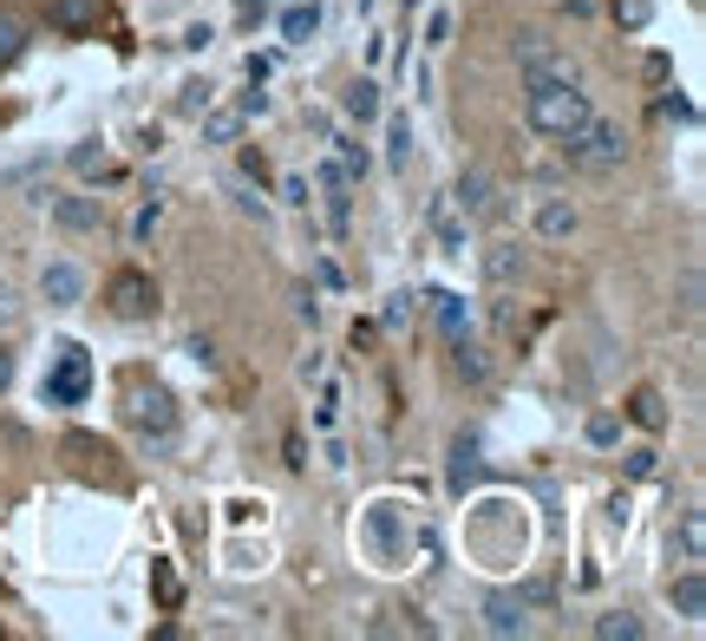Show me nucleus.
<instances>
[{
    "label": "nucleus",
    "instance_id": "obj_9",
    "mask_svg": "<svg viewBox=\"0 0 706 641\" xmlns=\"http://www.w3.org/2000/svg\"><path fill=\"white\" fill-rule=\"evenodd\" d=\"M530 223H537V236H543V242H569V236H575V204H563V197H543Z\"/></svg>",
    "mask_w": 706,
    "mask_h": 641
},
{
    "label": "nucleus",
    "instance_id": "obj_1",
    "mask_svg": "<svg viewBox=\"0 0 706 641\" xmlns=\"http://www.w3.org/2000/svg\"><path fill=\"white\" fill-rule=\"evenodd\" d=\"M523 118H530V132H543V138H569L575 125L595 118V105H589V92L575 85V72L550 66V72H530V85H523Z\"/></svg>",
    "mask_w": 706,
    "mask_h": 641
},
{
    "label": "nucleus",
    "instance_id": "obj_26",
    "mask_svg": "<svg viewBox=\"0 0 706 641\" xmlns=\"http://www.w3.org/2000/svg\"><path fill=\"white\" fill-rule=\"evenodd\" d=\"M629 472H635V478H654V472H661V452H654V445L629 452Z\"/></svg>",
    "mask_w": 706,
    "mask_h": 641
},
{
    "label": "nucleus",
    "instance_id": "obj_15",
    "mask_svg": "<svg viewBox=\"0 0 706 641\" xmlns=\"http://www.w3.org/2000/svg\"><path fill=\"white\" fill-rule=\"evenodd\" d=\"M451 366H458V380H471V386H478V380L491 373V360H485V348H471L465 334H451Z\"/></svg>",
    "mask_w": 706,
    "mask_h": 641
},
{
    "label": "nucleus",
    "instance_id": "obj_27",
    "mask_svg": "<svg viewBox=\"0 0 706 641\" xmlns=\"http://www.w3.org/2000/svg\"><path fill=\"white\" fill-rule=\"evenodd\" d=\"M589 438H595V445H615V438H622V426H615L609 413H595V420H589Z\"/></svg>",
    "mask_w": 706,
    "mask_h": 641
},
{
    "label": "nucleus",
    "instance_id": "obj_7",
    "mask_svg": "<svg viewBox=\"0 0 706 641\" xmlns=\"http://www.w3.org/2000/svg\"><path fill=\"white\" fill-rule=\"evenodd\" d=\"M132 420H138L144 438H157V445H164V438L177 432V406H170V393H138V413H132Z\"/></svg>",
    "mask_w": 706,
    "mask_h": 641
},
{
    "label": "nucleus",
    "instance_id": "obj_18",
    "mask_svg": "<svg viewBox=\"0 0 706 641\" xmlns=\"http://www.w3.org/2000/svg\"><path fill=\"white\" fill-rule=\"evenodd\" d=\"M341 105H347V118H360V125H366V118H380V85H373V79H353Z\"/></svg>",
    "mask_w": 706,
    "mask_h": 641
},
{
    "label": "nucleus",
    "instance_id": "obj_19",
    "mask_svg": "<svg viewBox=\"0 0 706 641\" xmlns=\"http://www.w3.org/2000/svg\"><path fill=\"white\" fill-rule=\"evenodd\" d=\"M92 13H98V0H53L46 7L53 27H92Z\"/></svg>",
    "mask_w": 706,
    "mask_h": 641
},
{
    "label": "nucleus",
    "instance_id": "obj_8",
    "mask_svg": "<svg viewBox=\"0 0 706 641\" xmlns=\"http://www.w3.org/2000/svg\"><path fill=\"white\" fill-rule=\"evenodd\" d=\"M667 602L687 616V622H700L706 616V576H700V564H687V570L674 576V589H667Z\"/></svg>",
    "mask_w": 706,
    "mask_h": 641
},
{
    "label": "nucleus",
    "instance_id": "obj_23",
    "mask_svg": "<svg viewBox=\"0 0 706 641\" xmlns=\"http://www.w3.org/2000/svg\"><path fill=\"white\" fill-rule=\"evenodd\" d=\"M236 132H242V112H210V118H204V138L210 144H229Z\"/></svg>",
    "mask_w": 706,
    "mask_h": 641
},
{
    "label": "nucleus",
    "instance_id": "obj_28",
    "mask_svg": "<svg viewBox=\"0 0 706 641\" xmlns=\"http://www.w3.org/2000/svg\"><path fill=\"white\" fill-rule=\"evenodd\" d=\"M451 40V13H432V27H425V46H445Z\"/></svg>",
    "mask_w": 706,
    "mask_h": 641
},
{
    "label": "nucleus",
    "instance_id": "obj_11",
    "mask_svg": "<svg viewBox=\"0 0 706 641\" xmlns=\"http://www.w3.org/2000/svg\"><path fill=\"white\" fill-rule=\"evenodd\" d=\"M53 223H60L66 236H92V229H98V197H60V204H53Z\"/></svg>",
    "mask_w": 706,
    "mask_h": 641
},
{
    "label": "nucleus",
    "instance_id": "obj_13",
    "mask_svg": "<svg viewBox=\"0 0 706 641\" xmlns=\"http://www.w3.org/2000/svg\"><path fill=\"white\" fill-rule=\"evenodd\" d=\"M629 420H635L641 432H661V426H667V400H661L654 386H641L635 400H629Z\"/></svg>",
    "mask_w": 706,
    "mask_h": 641
},
{
    "label": "nucleus",
    "instance_id": "obj_33",
    "mask_svg": "<svg viewBox=\"0 0 706 641\" xmlns=\"http://www.w3.org/2000/svg\"><path fill=\"white\" fill-rule=\"evenodd\" d=\"M13 314H20V301H13V288H0V328H7Z\"/></svg>",
    "mask_w": 706,
    "mask_h": 641
},
{
    "label": "nucleus",
    "instance_id": "obj_10",
    "mask_svg": "<svg viewBox=\"0 0 706 641\" xmlns=\"http://www.w3.org/2000/svg\"><path fill=\"white\" fill-rule=\"evenodd\" d=\"M485 629H491V635H523V629H530L523 596H491V602H485Z\"/></svg>",
    "mask_w": 706,
    "mask_h": 641
},
{
    "label": "nucleus",
    "instance_id": "obj_4",
    "mask_svg": "<svg viewBox=\"0 0 706 641\" xmlns=\"http://www.w3.org/2000/svg\"><path fill=\"white\" fill-rule=\"evenodd\" d=\"M150 308H157V288H150V276H138V269L112 276V314H118V321H144Z\"/></svg>",
    "mask_w": 706,
    "mask_h": 641
},
{
    "label": "nucleus",
    "instance_id": "obj_22",
    "mask_svg": "<svg viewBox=\"0 0 706 641\" xmlns=\"http://www.w3.org/2000/svg\"><path fill=\"white\" fill-rule=\"evenodd\" d=\"M432 229H438V242H445V249H465V229H458V210H451V204H438V210H432Z\"/></svg>",
    "mask_w": 706,
    "mask_h": 641
},
{
    "label": "nucleus",
    "instance_id": "obj_12",
    "mask_svg": "<svg viewBox=\"0 0 706 641\" xmlns=\"http://www.w3.org/2000/svg\"><path fill=\"white\" fill-rule=\"evenodd\" d=\"M674 544H681V564H700V557H706V517H700V510H681Z\"/></svg>",
    "mask_w": 706,
    "mask_h": 641
},
{
    "label": "nucleus",
    "instance_id": "obj_21",
    "mask_svg": "<svg viewBox=\"0 0 706 641\" xmlns=\"http://www.w3.org/2000/svg\"><path fill=\"white\" fill-rule=\"evenodd\" d=\"M432 301H438V328H445V334H465V328H471V308H465L458 294H432Z\"/></svg>",
    "mask_w": 706,
    "mask_h": 641
},
{
    "label": "nucleus",
    "instance_id": "obj_14",
    "mask_svg": "<svg viewBox=\"0 0 706 641\" xmlns=\"http://www.w3.org/2000/svg\"><path fill=\"white\" fill-rule=\"evenodd\" d=\"M517 60H523V72H550V66H563V60H557V46H550L543 33H517Z\"/></svg>",
    "mask_w": 706,
    "mask_h": 641
},
{
    "label": "nucleus",
    "instance_id": "obj_24",
    "mask_svg": "<svg viewBox=\"0 0 706 641\" xmlns=\"http://www.w3.org/2000/svg\"><path fill=\"white\" fill-rule=\"evenodd\" d=\"M451 458H458V465H451V492H471V478H478V452H471V445H458Z\"/></svg>",
    "mask_w": 706,
    "mask_h": 641
},
{
    "label": "nucleus",
    "instance_id": "obj_31",
    "mask_svg": "<svg viewBox=\"0 0 706 641\" xmlns=\"http://www.w3.org/2000/svg\"><path fill=\"white\" fill-rule=\"evenodd\" d=\"M150 229H157V204H144V210H138V223H132V236H138V242H144Z\"/></svg>",
    "mask_w": 706,
    "mask_h": 641
},
{
    "label": "nucleus",
    "instance_id": "obj_16",
    "mask_svg": "<svg viewBox=\"0 0 706 641\" xmlns=\"http://www.w3.org/2000/svg\"><path fill=\"white\" fill-rule=\"evenodd\" d=\"M485 276H491V282H517V276H523V249H517V242H491Z\"/></svg>",
    "mask_w": 706,
    "mask_h": 641
},
{
    "label": "nucleus",
    "instance_id": "obj_17",
    "mask_svg": "<svg viewBox=\"0 0 706 641\" xmlns=\"http://www.w3.org/2000/svg\"><path fill=\"white\" fill-rule=\"evenodd\" d=\"M314 27H321V0H301L282 13V40H314Z\"/></svg>",
    "mask_w": 706,
    "mask_h": 641
},
{
    "label": "nucleus",
    "instance_id": "obj_2",
    "mask_svg": "<svg viewBox=\"0 0 706 641\" xmlns=\"http://www.w3.org/2000/svg\"><path fill=\"white\" fill-rule=\"evenodd\" d=\"M563 144V157L575 170H589V177H609V170H622V157H629V132L622 125H609V118H589V125H575Z\"/></svg>",
    "mask_w": 706,
    "mask_h": 641
},
{
    "label": "nucleus",
    "instance_id": "obj_6",
    "mask_svg": "<svg viewBox=\"0 0 706 641\" xmlns=\"http://www.w3.org/2000/svg\"><path fill=\"white\" fill-rule=\"evenodd\" d=\"M451 210H465V223H471V216H497V184L485 170H465L458 190H451Z\"/></svg>",
    "mask_w": 706,
    "mask_h": 641
},
{
    "label": "nucleus",
    "instance_id": "obj_29",
    "mask_svg": "<svg viewBox=\"0 0 706 641\" xmlns=\"http://www.w3.org/2000/svg\"><path fill=\"white\" fill-rule=\"evenodd\" d=\"M13 53H20V27H13V20H0V66H7Z\"/></svg>",
    "mask_w": 706,
    "mask_h": 641
},
{
    "label": "nucleus",
    "instance_id": "obj_5",
    "mask_svg": "<svg viewBox=\"0 0 706 641\" xmlns=\"http://www.w3.org/2000/svg\"><path fill=\"white\" fill-rule=\"evenodd\" d=\"M79 294H85V269L79 262H46L40 269V301L46 308H79Z\"/></svg>",
    "mask_w": 706,
    "mask_h": 641
},
{
    "label": "nucleus",
    "instance_id": "obj_30",
    "mask_svg": "<svg viewBox=\"0 0 706 641\" xmlns=\"http://www.w3.org/2000/svg\"><path fill=\"white\" fill-rule=\"evenodd\" d=\"M681 308H687V314H700V276H687V282H681Z\"/></svg>",
    "mask_w": 706,
    "mask_h": 641
},
{
    "label": "nucleus",
    "instance_id": "obj_32",
    "mask_svg": "<svg viewBox=\"0 0 706 641\" xmlns=\"http://www.w3.org/2000/svg\"><path fill=\"white\" fill-rule=\"evenodd\" d=\"M282 197L288 204H308V177H282Z\"/></svg>",
    "mask_w": 706,
    "mask_h": 641
},
{
    "label": "nucleus",
    "instance_id": "obj_25",
    "mask_svg": "<svg viewBox=\"0 0 706 641\" xmlns=\"http://www.w3.org/2000/svg\"><path fill=\"white\" fill-rule=\"evenodd\" d=\"M386 144H393L386 157H393V170H399V164L413 157V125H406V118H393V132H386Z\"/></svg>",
    "mask_w": 706,
    "mask_h": 641
},
{
    "label": "nucleus",
    "instance_id": "obj_20",
    "mask_svg": "<svg viewBox=\"0 0 706 641\" xmlns=\"http://www.w3.org/2000/svg\"><path fill=\"white\" fill-rule=\"evenodd\" d=\"M595 635H602V641H641L647 629H641V616L622 609V616H602V622H595Z\"/></svg>",
    "mask_w": 706,
    "mask_h": 641
},
{
    "label": "nucleus",
    "instance_id": "obj_34",
    "mask_svg": "<svg viewBox=\"0 0 706 641\" xmlns=\"http://www.w3.org/2000/svg\"><path fill=\"white\" fill-rule=\"evenodd\" d=\"M7 380H13V354H0V386H7Z\"/></svg>",
    "mask_w": 706,
    "mask_h": 641
},
{
    "label": "nucleus",
    "instance_id": "obj_3",
    "mask_svg": "<svg viewBox=\"0 0 706 641\" xmlns=\"http://www.w3.org/2000/svg\"><path fill=\"white\" fill-rule=\"evenodd\" d=\"M85 386H92V360L79 354V348H60V366H53V380H46V400L79 406V400H85Z\"/></svg>",
    "mask_w": 706,
    "mask_h": 641
}]
</instances>
